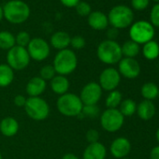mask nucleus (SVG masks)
<instances>
[{
	"mask_svg": "<svg viewBox=\"0 0 159 159\" xmlns=\"http://www.w3.org/2000/svg\"><path fill=\"white\" fill-rule=\"evenodd\" d=\"M88 25L95 30H104L109 25L108 16L101 11H93L88 15Z\"/></svg>",
	"mask_w": 159,
	"mask_h": 159,
	"instance_id": "a211bd4d",
	"label": "nucleus"
},
{
	"mask_svg": "<svg viewBox=\"0 0 159 159\" xmlns=\"http://www.w3.org/2000/svg\"><path fill=\"white\" fill-rule=\"evenodd\" d=\"M158 97H159V92H158Z\"/></svg>",
	"mask_w": 159,
	"mask_h": 159,
	"instance_id": "de8ad7c7",
	"label": "nucleus"
},
{
	"mask_svg": "<svg viewBox=\"0 0 159 159\" xmlns=\"http://www.w3.org/2000/svg\"><path fill=\"white\" fill-rule=\"evenodd\" d=\"M107 36H108L110 40H114L117 38V36H118V29H116L114 27L109 29L108 33H107Z\"/></svg>",
	"mask_w": 159,
	"mask_h": 159,
	"instance_id": "58836bf2",
	"label": "nucleus"
},
{
	"mask_svg": "<svg viewBox=\"0 0 159 159\" xmlns=\"http://www.w3.org/2000/svg\"><path fill=\"white\" fill-rule=\"evenodd\" d=\"M58 111L66 117H77L81 114L84 104L79 96L66 93L59 97L56 102Z\"/></svg>",
	"mask_w": 159,
	"mask_h": 159,
	"instance_id": "f03ea898",
	"label": "nucleus"
},
{
	"mask_svg": "<svg viewBox=\"0 0 159 159\" xmlns=\"http://www.w3.org/2000/svg\"><path fill=\"white\" fill-rule=\"evenodd\" d=\"M121 81V75L119 71L113 67L105 68L99 76V85L102 90L113 91L117 88Z\"/></svg>",
	"mask_w": 159,
	"mask_h": 159,
	"instance_id": "f8f14e48",
	"label": "nucleus"
},
{
	"mask_svg": "<svg viewBox=\"0 0 159 159\" xmlns=\"http://www.w3.org/2000/svg\"><path fill=\"white\" fill-rule=\"evenodd\" d=\"M122 54L127 58H134L139 53V45L133 40L125 41L123 46H121Z\"/></svg>",
	"mask_w": 159,
	"mask_h": 159,
	"instance_id": "393cba45",
	"label": "nucleus"
},
{
	"mask_svg": "<svg viewBox=\"0 0 159 159\" xmlns=\"http://www.w3.org/2000/svg\"><path fill=\"white\" fill-rule=\"evenodd\" d=\"M70 45L75 50H81L85 47V39L81 36H75L71 38Z\"/></svg>",
	"mask_w": 159,
	"mask_h": 159,
	"instance_id": "72a5a7b5",
	"label": "nucleus"
},
{
	"mask_svg": "<svg viewBox=\"0 0 159 159\" xmlns=\"http://www.w3.org/2000/svg\"><path fill=\"white\" fill-rule=\"evenodd\" d=\"M55 74H56L55 69L52 65H46V66H42L39 71V77L41 79H43L45 82L51 81V80L55 76Z\"/></svg>",
	"mask_w": 159,
	"mask_h": 159,
	"instance_id": "c756f323",
	"label": "nucleus"
},
{
	"mask_svg": "<svg viewBox=\"0 0 159 159\" xmlns=\"http://www.w3.org/2000/svg\"><path fill=\"white\" fill-rule=\"evenodd\" d=\"M121 159H129V158H125H125H121Z\"/></svg>",
	"mask_w": 159,
	"mask_h": 159,
	"instance_id": "49530a36",
	"label": "nucleus"
},
{
	"mask_svg": "<svg viewBox=\"0 0 159 159\" xmlns=\"http://www.w3.org/2000/svg\"><path fill=\"white\" fill-rule=\"evenodd\" d=\"M13 102H14V104H15L17 107L22 108V107H25V102H26V98H25L24 96H22V95H18V96H16V97L14 98Z\"/></svg>",
	"mask_w": 159,
	"mask_h": 159,
	"instance_id": "e433bc0d",
	"label": "nucleus"
},
{
	"mask_svg": "<svg viewBox=\"0 0 159 159\" xmlns=\"http://www.w3.org/2000/svg\"><path fill=\"white\" fill-rule=\"evenodd\" d=\"M3 17H4V13H3V9H2L1 7H0V22L2 21Z\"/></svg>",
	"mask_w": 159,
	"mask_h": 159,
	"instance_id": "79ce46f5",
	"label": "nucleus"
},
{
	"mask_svg": "<svg viewBox=\"0 0 159 159\" xmlns=\"http://www.w3.org/2000/svg\"><path fill=\"white\" fill-rule=\"evenodd\" d=\"M27 52L31 59L43 61L50 55V46L46 40L41 38L32 39L27 46Z\"/></svg>",
	"mask_w": 159,
	"mask_h": 159,
	"instance_id": "9d476101",
	"label": "nucleus"
},
{
	"mask_svg": "<svg viewBox=\"0 0 159 159\" xmlns=\"http://www.w3.org/2000/svg\"><path fill=\"white\" fill-rule=\"evenodd\" d=\"M144 57L148 60H154L159 56V45L157 42L151 40L144 44L142 49Z\"/></svg>",
	"mask_w": 159,
	"mask_h": 159,
	"instance_id": "5701e85b",
	"label": "nucleus"
},
{
	"mask_svg": "<svg viewBox=\"0 0 159 159\" xmlns=\"http://www.w3.org/2000/svg\"><path fill=\"white\" fill-rule=\"evenodd\" d=\"M30 40H31L30 35L25 31H22V32L18 33V35L15 38V41L17 43V46L24 47V48L28 46Z\"/></svg>",
	"mask_w": 159,
	"mask_h": 159,
	"instance_id": "7c9ffc66",
	"label": "nucleus"
},
{
	"mask_svg": "<svg viewBox=\"0 0 159 159\" xmlns=\"http://www.w3.org/2000/svg\"><path fill=\"white\" fill-rule=\"evenodd\" d=\"M30 56L25 48L20 46H14L9 50L7 53L8 65L13 70H23L30 63Z\"/></svg>",
	"mask_w": 159,
	"mask_h": 159,
	"instance_id": "1a4fd4ad",
	"label": "nucleus"
},
{
	"mask_svg": "<svg viewBox=\"0 0 159 159\" xmlns=\"http://www.w3.org/2000/svg\"><path fill=\"white\" fill-rule=\"evenodd\" d=\"M50 85L53 93L62 96L67 93L69 89V81L66 76L55 75L50 81Z\"/></svg>",
	"mask_w": 159,
	"mask_h": 159,
	"instance_id": "f3484780",
	"label": "nucleus"
},
{
	"mask_svg": "<svg viewBox=\"0 0 159 159\" xmlns=\"http://www.w3.org/2000/svg\"><path fill=\"white\" fill-rule=\"evenodd\" d=\"M100 110L97 105H84L82 112L79 116L81 117H88V118H96L99 115Z\"/></svg>",
	"mask_w": 159,
	"mask_h": 159,
	"instance_id": "c85d7f7f",
	"label": "nucleus"
},
{
	"mask_svg": "<svg viewBox=\"0 0 159 159\" xmlns=\"http://www.w3.org/2000/svg\"><path fill=\"white\" fill-rule=\"evenodd\" d=\"M75 8L77 13L81 16H88L91 13V6L87 2H79Z\"/></svg>",
	"mask_w": 159,
	"mask_h": 159,
	"instance_id": "2f4dec72",
	"label": "nucleus"
},
{
	"mask_svg": "<svg viewBox=\"0 0 159 159\" xmlns=\"http://www.w3.org/2000/svg\"><path fill=\"white\" fill-rule=\"evenodd\" d=\"M150 159H159V145L152 149L150 152Z\"/></svg>",
	"mask_w": 159,
	"mask_h": 159,
	"instance_id": "ea45409f",
	"label": "nucleus"
},
{
	"mask_svg": "<svg viewBox=\"0 0 159 159\" xmlns=\"http://www.w3.org/2000/svg\"><path fill=\"white\" fill-rule=\"evenodd\" d=\"M159 88L153 83H146L141 87V96L145 100H153L158 97Z\"/></svg>",
	"mask_w": 159,
	"mask_h": 159,
	"instance_id": "b1692460",
	"label": "nucleus"
},
{
	"mask_svg": "<svg viewBox=\"0 0 159 159\" xmlns=\"http://www.w3.org/2000/svg\"><path fill=\"white\" fill-rule=\"evenodd\" d=\"M150 19L152 26L159 27V3H157L152 7L150 14Z\"/></svg>",
	"mask_w": 159,
	"mask_h": 159,
	"instance_id": "473e14b6",
	"label": "nucleus"
},
{
	"mask_svg": "<svg viewBox=\"0 0 159 159\" xmlns=\"http://www.w3.org/2000/svg\"><path fill=\"white\" fill-rule=\"evenodd\" d=\"M156 139H157V141L159 142V128H158L157 131H156Z\"/></svg>",
	"mask_w": 159,
	"mask_h": 159,
	"instance_id": "37998d69",
	"label": "nucleus"
},
{
	"mask_svg": "<svg viewBox=\"0 0 159 159\" xmlns=\"http://www.w3.org/2000/svg\"><path fill=\"white\" fill-rule=\"evenodd\" d=\"M62 159H79V157L77 155H75L74 153H66Z\"/></svg>",
	"mask_w": 159,
	"mask_h": 159,
	"instance_id": "a19ab883",
	"label": "nucleus"
},
{
	"mask_svg": "<svg viewBox=\"0 0 159 159\" xmlns=\"http://www.w3.org/2000/svg\"><path fill=\"white\" fill-rule=\"evenodd\" d=\"M125 122L124 115L118 109H107L100 116V124L104 130L113 133L121 129Z\"/></svg>",
	"mask_w": 159,
	"mask_h": 159,
	"instance_id": "6e6552de",
	"label": "nucleus"
},
{
	"mask_svg": "<svg viewBox=\"0 0 159 159\" xmlns=\"http://www.w3.org/2000/svg\"><path fill=\"white\" fill-rule=\"evenodd\" d=\"M14 79V70L8 64L0 65V87L9 86Z\"/></svg>",
	"mask_w": 159,
	"mask_h": 159,
	"instance_id": "4be33fe9",
	"label": "nucleus"
},
{
	"mask_svg": "<svg viewBox=\"0 0 159 159\" xmlns=\"http://www.w3.org/2000/svg\"><path fill=\"white\" fill-rule=\"evenodd\" d=\"M15 37L9 31L0 32V49L11 50L15 46Z\"/></svg>",
	"mask_w": 159,
	"mask_h": 159,
	"instance_id": "a878e982",
	"label": "nucleus"
},
{
	"mask_svg": "<svg viewBox=\"0 0 159 159\" xmlns=\"http://www.w3.org/2000/svg\"><path fill=\"white\" fill-rule=\"evenodd\" d=\"M120 112L124 115V117H129L132 116L137 111V104L134 100L130 98H126L125 100H122L120 104Z\"/></svg>",
	"mask_w": 159,
	"mask_h": 159,
	"instance_id": "bb28decb",
	"label": "nucleus"
},
{
	"mask_svg": "<svg viewBox=\"0 0 159 159\" xmlns=\"http://www.w3.org/2000/svg\"><path fill=\"white\" fill-rule=\"evenodd\" d=\"M123 100V96L121 92L117 90H113L110 92L106 98V106L108 109H117V107L120 106L121 102Z\"/></svg>",
	"mask_w": 159,
	"mask_h": 159,
	"instance_id": "cd10ccee",
	"label": "nucleus"
},
{
	"mask_svg": "<svg viewBox=\"0 0 159 159\" xmlns=\"http://www.w3.org/2000/svg\"><path fill=\"white\" fill-rule=\"evenodd\" d=\"M78 66V59L72 50L65 49L59 51L53 60L52 66L58 75H68L72 73Z\"/></svg>",
	"mask_w": 159,
	"mask_h": 159,
	"instance_id": "7ed1b4c3",
	"label": "nucleus"
},
{
	"mask_svg": "<svg viewBox=\"0 0 159 159\" xmlns=\"http://www.w3.org/2000/svg\"><path fill=\"white\" fill-rule=\"evenodd\" d=\"M47 84L43 79L39 76L33 77L30 79L26 84V93L28 94L29 98L39 97L41 94L44 93L46 90Z\"/></svg>",
	"mask_w": 159,
	"mask_h": 159,
	"instance_id": "dca6fc26",
	"label": "nucleus"
},
{
	"mask_svg": "<svg viewBox=\"0 0 159 159\" xmlns=\"http://www.w3.org/2000/svg\"><path fill=\"white\" fill-rule=\"evenodd\" d=\"M150 0H131L132 7L137 11H143L149 5Z\"/></svg>",
	"mask_w": 159,
	"mask_h": 159,
	"instance_id": "f704fd0d",
	"label": "nucleus"
},
{
	"mask_svg": "<svg viewBox=\"0 0 159 159\" xmlns=\"http://www.w3.org/2000/svg\"><path fill=\"white\" fill-rule=\"evenodd\" d=\"M98 59L107 65H114L120 62L123 57L121 46L115 40H104L98 47Z\"/></svg>",
	"mask_w": 159,
	"mask_h": 159,
	"instance_id": "20e7f679",
	"label": "nucleus"
},
{
	"mask_svg": "<svg viewBox=\"0 0 159 159\" xmlns=\"http://www.w3.org/2000/svg\"><path fill=\"white\" fill-rule=\"evenodd\" d=\"M152 1H154V2H158V3H159V0H152Z\"/></svg>",
	"mask_w": 159,
	"mask_h": 159,
	"instance_id": "c03bdc74",
	"label": "nucleus"
},
{
	"mask_svg": "<svg viewBox=\"0 0 159 159\" xmlns=\"http://www.w3.org/2000/svg\"><path fill=\"white\" fill-rule=\"evenodd\" d=\"M137 113L141 120H151L155 114V107L150 100H143L137 105Z\"/></svg>",
	"mask_w": 159,
	"mask_h": 159,
	"instance_id": "412c9836",
	"label": "nucleus"
},
{
	"mask_svg": "<svg viewBox=\"0 0 159 159\" xmlns=\"http://www.w3.org/2000/svg\"><path fill=\"white\" fill-rule=\"evenodd\" d=\"M107 155L106 147L99 141L89 143L83 153L84 159H105Z\"/></svg>",
	"mask_w": 159,
	"mask_h": 159,
	"instance_id": "2eb2a0df",
	"label": "nucleus"
},
{
	"mask_svg": "<svg viewBox=\"0 0 159 159\" xmlns=\"http://www.w3.org/2000/svg\"><path fill=\"white\" fill-rule=\"evenodd\" d=\"M0 159H2V155H1V153H0Z\"/></svg>",
	"mask_w": 159,
	"mask_h": 159,
	"instance_id": "a18cd8bd",
	"label": "nucleus"
},
{
	"mask_svg": "<svg viewBox=\"0 0 159 159\" xmlns=\"http://www.w3.org/2000/svg\"><path fill=\"white\" fill-rule=\"evenodd\" d=\"M109 24L116 29H124L131 25L134 20V13L132 10L124 5L113 7L108 15Z\"/></svg>",
	"mask_w": 159,
	"mask_h": 159,
	"instance_id": "39448f33",
	"label": "nucleus"
},
{
	"mask_svg": "<svg viewBox=\"0 0 159 159\" xmlns=\"http://www.w3.org/2000/svg\"><path fill=\"white\" fill-rule=\"evenodd\" d=\"M70 36L64 31H58L54 33L51 38V45L59 51L67 49V47L70 45Z\"/></svg>",
	"mask_w": 159,
	"mask_h": 159,
	"instance_id": "aec40b11",
	"label": "nucleus"
},
{
	"mask_svg": "<svg viewBox=\"0 0 159 159\" xmlns=\"http://www.w3.org/2000/svg\"><path fill=\"white\" fill-rule=\"evenodd\" d=\"M86 139L89 143L98 142L99 139V133L96 129H89L86 133Z\"/></svg>",
	"mask_w": 159,
	"mask_h": 159,
	"instance_id": "c9c22d12",
	"label": "nucleus"
},
{
	"mask_svg": "<svg viewBox=\"0 0 159 159\" xmlns=\"http://www.w3.org/2000/svg\"><path fill=\"white\" fill-rule=\"evenodd\" d=\"M102 97V88L96 82L88 83L81 91L80 98L84 105H97Z\"/></svg>",
	"mask_w": 159,
	"mask_h": 159,
	"instance_id": "9b49d317",
	"label": "nucleus"
},
{
	"mask_svg": "<svg viewBox=\"0 0 159 159\" xmlns=\"http://www.w3.org/2000/svg\"><path fill=\"white\" fill-rule=\"evenodd\" d=\"M119 73L126 79H135L140 73V66L135 58H122L119 62Z\"/></svg>",
	"mask_w": 159,
	"mask_h": 159,
	"instance_id": "ddd939ff",
	"label": "nucleus"
},
{
	"mask_svg": "<svg viewBox=\"0 0 159 159\" xmlns=\"http://www.w3.org/2000/svg\"><path fill=\"white\" fill-rule=\"evenodd\" d=\"M61 3L67 8H75L79 2H81V0H60Z\"/></svg>",
	"mask_w": 159,
	"mask_h": 159,
	"instance_id": "4c0bfd02",
	"label": "nucleus"
},
{
	"mask_svg": "<svg viewBox=\"0 0 159 159\" xmlns=\"http://www.w3.org/2000/svg\"><path fill=\"white\" fill-rule=\"evenodd\" d=\"M19 131V123L13 117H6L0 123V132L5 137H13Z\"/></svg>",
	"mask_w": 159,
	"mask_h": 159,
	"instance_id": "6ab92c4d",
	"label": "nucleus"
},
{
	"mask_svg": "<svg viewBox=\"0 0 159 159\" xmlns=\"http://www.w3.org/2000/svg\"><path fill=\"white\" fill-rule=\"evenodd\" d=\"M26 114L35 121L45 120L50 114V106L43 98L39 97L28 98L25 105Z\"/></svg>",
	"mask_w": 159,
	"mask_h": 159,
	"instance_id": "423d86ee",
	"label": "nucleus"
},
{
	"mask_svg": "<svg viewBox=\"0 0 159 159\" xmlns=\"http://www.w3.org/2000/svg\"><path fill=\"white\" fill-rule=\"evenodd\" d=\"M131 40L139 44H145L151 40L154 36V28L151 23L146 21H139L132 25L129 30Z\"/></svg>",
	"mask_w": 159,
	"mask_h": 159,
	"instance_id": "0eeeda50",
	"label": "nucleus"
},
{
	"mask_svg": "<svg viewBox=\"0 0 159 159\" xmlns=\"http://www.w3.org/2000/svg\"><path fill=\"white\" fill-rule=\"evenodd\" d=\"M110 151L111 155L115 158H125L131 151V143L125 138H117L111 142Z\"/></svg>",
	"mask_w": 159,
	"mask_h": 159,
	"instance_id": "4468645a",
	"label": "nucleus"
},
{
	"mask_svg": "<svg viewBox=\"0 0 159 159\" xmlns=\"http://www.w3.org/2000/svg\"><path fill=\"white\" fill-rule=\"evenodd\" d=\"M4 17L11 24H22L30 16V9L21 0H11L3 8Z\"/></svg>",
	"mask_w": 159,
	"mask_h": 159,
	"instance_id": "f257e3e1",
	"label": "nucleus"
}]
</instances>
